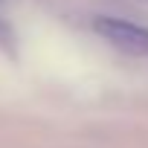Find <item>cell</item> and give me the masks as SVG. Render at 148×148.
Returning <instances> with one entry per match:
<instances>
[{
  "label": "cell",
  "instance_id": "1",
  "mask_svg": "<svg viewBox=\"0 0 148 148\" xmlns=\"http://www.w3.org/2000/svg\"><path fill=\"white\" fill-rule=\"evenodd\" d=\"M93 26L113 47H119L131 55H148V26H139V23H131L122 18H99Z\"/></svg>",
  "mask_w": 148,
  "mask_h": 148
}]
</instances>
